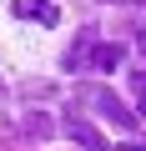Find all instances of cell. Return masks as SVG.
<instances>
[{"instance_id":"obj_1","label":"cell","mask_w":146,"mask_h":151,"mask_svg":"<svg viewBox=\"0 0 146 151\" xmlns=\"http://www.w3.org/2000/svg\"><path fill=\"white\" fill-rule=\"evenodd\" d=\"M81 101H91V106H96L106 121H116L121 131H136V121H141V116H136V111H126V106H121L106 86H81Z\"/></svg>"},{"instance_id":"obj_2","label":"cell","mask_w":146,"mask_h":151,"mask_svg":"<svg viewBox=\"0 0 146 151\" xmlns=\"http://www.w3.org/2000/svg\"><path fill=\"white\" fill-rule=\"evenodd\" d=\"M65 136L76 141V146H86V151H111V146H106V136H101L86 116H76V106L65 111Z\"/></svg>"},{"instance_id":"obj_3","label":"cell","mask_w":146,"mask_h":151,"mask_svg":"<svg viewBox=\"0 0 146 151\" xmlns=\"http://www.w3.org/2000/svg\"><path fill=\"white\" fill-rule=\"evenodd\" d=\"M126 60V45L121 40H106V45H91V55H86V65L91 70H116Z\"/></svg>"},{"instance_id":"obj_4","label":"cell","mask_w":146,"mask_h":151,"mask_svg":"<svg viewBox=\"0 0 146 151\" xmlns=\"http://www.w3.org/2000/svg\"><path fill=\"white\" fill-rule=\"evenodd\" d=\"M10 10H15L20 20H30V15H35V20H45V25H55V5H50V0H15Z\"/></svg>"},{"instance_id":"obj_5","label":"cell","mask_w":146,"mask_h":151,"mask_svg":"<svg viewBox=\"0 0 146 151\" xmlns=\"http://www.w3.org/2000/svg\"><path fill=\"white\" fill-rule=\"evenodd\" d=\"M131 96L141 106V121H146V70H131Z\"/></svg>"},{"instance_id":"obj_6","label":"cell","mask_w":146,"mask_h":151,"mask_svg":"<svg viewBox=\"0 0 146 151\" xmlns=\"http://www.w3.org/2000/svg\"><path fill=\"white\" fill-rule=\"evenodd\" d=\"M25 131H30V136H50V121H45V116H30Z\"/></svg>"},{"instance_id":"obj_7","label":"cell","mask_w":146,"mask_h":151,"mask_svg":"<svg viewBox=\"0 0 146 151\" xmlns=\"http://www.w3.org/2000/svg\"><path fill=\"white\" fill-rule=\"evenodd\" d=\"M136 50H141V55H146V30H141V35H136Z\"/></svg>"},{"instance_id":"obj_8","label":"cell","mask_w":146,"mask_h":151,"mask_svg":"<svg viewBox=\"0 0 146 151\" xmlns=\"http://www.w3.org/2000/svg\"><path fill=\"white\" fill-rule=\"evenodd\" d=\"M106 5H111V0H106Z\"/></svg>"}]
</instances>
